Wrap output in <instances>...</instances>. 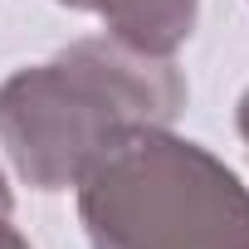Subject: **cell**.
Segmentation results:
<instances>
[{
    "mask_svg": "<svg viewBox=\"0 0 249 249\" xmlns=\"http://www.w3.org/2000/svg\"><path fill=\"white\" fill-rule=\"evenodd\" d=\"M73 191L93 249H249V186L171 127L112 147Z\"/></svg>",
    "mask_w": 249,
    "mask_h": 249,
    "instance_id": "obj_2",
    "label": "cell"
},
{
    "mask_svg": "<svg viewBox=\"0 0 249 249\" xmlns=\"http://www.w3.org/2000/svg\"><path fill=\"white\" fill-rule=\"evenodd\" d=\"M54 5L98 15L112 39L161 59H171L196 35V20H200V0H54Z\"/></svg>",
    "mask_w": 249,
    "mask_h": 249,
    "instance_id": "obj_3",
    "label": "cell"
},
{
    "mask_svg": "<svg viewBox=\"0 0 249 249\" xmlns=\"http://www.w3.org/2000/svg\"><path fill=\"white\" fill-rule=\"evenodd\" d=\"M10 210H15V196H10V181H5V171H0V220H10Z\"/></svg>",
    "mask_w": 249,
    "mask_h": 249,
    "instance_id": "obj_6",
    "label": "cell"
},
{
    "mask_svg": "<svg viewBox=\"0 0 249 249\" xmlns=\"http://www.w3.org/2000/svg\"><path fill=\"white\" fill-rule=\"evenodd\" d=\"M0 249H30V239H25L10 220H0Z\"/></svg>",
    "mask_w": 249,
    "mask_h": 249,
    "instance_id": "obj_4",
    "label": "cell"
},
{
    "mask_svg": "<svg viewBox=\"0 0 249 249\" xmlns=\"http://www.w3.org/2000/svg\"><path fill=\"white\" fill-rule=\"evenodd\" d=\"M186 98L171 59L112 35L73 39L0 83V147L35 191H69L127 137L171 127Z\"/></svg>",
    "mask_w": 249,
    "mask_h": 249,
    "instance_id": "obj_1",
    "label": "cell"
},
{
    "mask_svg": "<svg viewBox=\"0 0 249 249\" xmlns=\"http://www.w3.org/2000/svg\"><path fill=\"white\" fill-rule=\"evenodd\" d=\"M234 127H239V137H244V147H249V88L239 93V107H234Z\"/></svg>",
    "mask_w": 249,
    "mask_h": 249,
    "instance_id": "obj_5",
    "label": "cell"
}]
</instances>
